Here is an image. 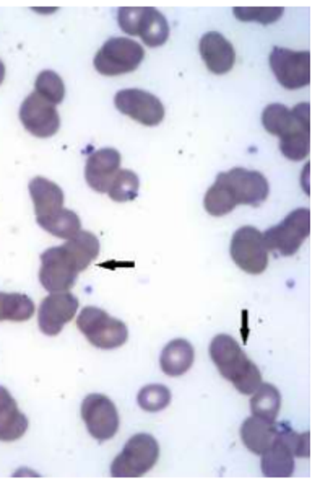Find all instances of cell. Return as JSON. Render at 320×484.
Instances as JSON below:
<instances>
[{"label":"cell","mask_w":320,"mask_h":484,"mask_svg":"<svg viewBox=\"0 0 320 484\" xmlns=\"http://www.w3.org/2000/svg\"><path fill=\"white\" fill-rule=\"evenodd\" d=\"M210 358L226 380L242 395H252L262 384V374L234 338L228 334L215 336L210 344Z\"/></svg>","instance_id":"cell-1"},{"label":"cell","mask_w":320,"mask_h":484,"mask_svg":"<svg viewBox=\"0 0 320 484\" xmlns=\"http://www.w3.org/2000/svg\"><path fill=\"white\" fill-rule=\"evenodd\" d=\"M87 267L70 243L52 247L41 255L40 283L48 293H69Z\"/></svg>","instance_id":"cell-2"},{"label":"cell","mask_w":320,"mask_h":484,"mask_svg":"<svg viewBox=\"0 0 320 484\" xmlns=\"http://www.w3.org/2000/svg\"><path fill=\"white\" fill-rule=\"evenodd\" d=\"M78 330L99 349H117L129 340V330L121 320L109 317L98 307H85L77 320Z\"/></svg>","instance_id":"cell-3"},{"label":"cell","mask_w":320,"mask_h":484,"mask_svg":"<svg viewBox=\"0 0 320 484\" xmlns=\"http://www.w3.org/2000/svg\"><path fill=\"white\" fill-rule=\"evenodd\" d=\"M158 459L160 445L153 435H133L113 461L111 476L121 479L140 478L155 467Z\"/></svg>","instance_id":"cell-4"},{"label":"cell","mask_w":320,"mask_h":484,"mask_svg":"<svg viewBox=\"0 0 320 484\" xmlns=\"http://www.w3.org/2000/svg\"><path fill=\"white\" fill-rule=\"evenodd\" d=\"M311 234V210L307 208L289 212L279 226L271 227L263 240L269 251H277L281 256H293L303 247L304 240Z\"/></svg>","instance_id":"cell-5"},{"label":"cell","mask_w":320,"mask_h":484,"mask_svg":"<svg viewBox=\"0 0 320 484\" xmlns=\"http://www.w3.org/2000/svg\"><path fill=\"white\" fill-rule=\"evenodd\" d=\"M145 58V51L131 38H111L95 56V69L107 77L133 72Z\"/></svg>","instance_id":"cell-6"},{"label":"cell","mask_w":320,"mask_h":484,"mask_svg":"<svg viewBox=\"0 0 320 484\" xmlns=\"http://www.w3.org/2000/svg\"><path fill=\"white\" fill-rule=\"evenodd\" d=\"M231 258L247 275H262L269 266V248L255 227H241L231 240Z\"/></svg>","instance_id":"cell-7"},{"label":"cell","mask_w":320,"mask_h":484,"mask_svg":"<svg viewBox=\"0 0 320 484\" xmlns=\"http://www.w3.org/2000/svg\"><path fill=\"white\" fill-rule=\"evenodd\" d=\"M270 67L279 84L288 90H297L311 82V52L273 48Z\"/></svg>","instance_id":"cell-8"},{"label":"cell","mask_w":320,"mask_h":484,"mask_svg":"<svg viewBox=\"0 0 320 484\" xmlns=\"http://www.w3.org/2000/svg\"><path fill=\"white\" fill-rule=\"evenodd\" d=\"M82 419L91 437L106 442L119 431V413L105 395H88L82 403Z\"/></svg>","instance_id":"cell-9"},{"label":"cell","mask_w":320,"mask_h":484,"mask_svg":"<svg viewBox=\"0 0 320 484\" xmlns=\"http://www.w3.org/2000/svg\"><path fill=\"white\" fill-rule=\"evenodd\" d=\"M115 108L143 126H158L165 119V107L153 93L125 88L114 97Z\"/></svg>","instance_id":"cell-10"},{"label":"cell","mask_w":320,"mask_h":484,"mask_svg":"<svg viewBox=\"0 0 320 484\" xmlns=\"http://www.w3.org/2000/svg\"><path fill=\"white\" fill-rule=\"evenodd\" d=\"M20 121L23 123L28 133L40 139L52 137L60 127V116L56 105H52L36 92L30 93L22 103Z\"/></svg>","instance_id":"cell-11"},{"label":"cell","mask_w":320,"mask_h":484,"mask_svg":"<svg viewBox=\"0 0 320 484\" xmlns=\"http://www.w3.org/2000/svg\"><path fill=\"white\" fill-rule=\"evenodd\" d=\"M80 302L70 293H56L48 295L40 305L38 325L42 333L58 336L62 328L74 320Z\"/></svg>","instance_id":"cell-12"},{"label":"cell","mask_w":320,"mask_h":484,"mask_svg":"<svg viewBox=\"0 0 320 484\" xmlns=\"http://www.w3.org/2000/svg\"><path fill=\"white\" fill-rule=\"evenodd\" d=\"M226 178H228L231 191L238 206L244 204V206L257 208L269 198L270 186L261 172H252L246 168H233L230 172H226Z\"/></svg>","instance_id":"cell-13"},{"label":"cell","mask_w":320,"mask_h":484,"mask_svg":"<svg viewBox=\"0 0 320 484\" xmlns=\"http://www.w3.org/2000/svg\"><path fill=\"white\" fill-rule=\"evenodd\" d=\"M121 168V154L115 149H99L93 152L87 167L85 178L93 191L107 192Z\"/></svg>","instance_id":"cell-14"},{"label":"cell","mask_w":320,"mask_h":484,"mask_svg":"<svg viewBox=\"0 0 320 484\" xmlns=\"http://www.w3.org/2000/svg\"><path fill=\"white\" fill-rule=\"evenodd\" d=\"M200 56L204 59L206 69L216 76L228 74L236 62V52L233 44L218 32H208L202 36Z\"/></svg>","instance_id":"cell-15"},{"label":"cell","mask_w":320,"mask_h":484,"mask_svg":"<svg viewBox=\"0 0 320 484\" xmlns=\"http://www.w3.org/2000/svg\"><path fill=\"white\" fill-rule=\"evenodd\" d=\"M311 107L309 103H301L293 109H288L285 105L273 103L263 109L262 125L267 133L283 137L291 133L296 126L303 121H311Z\"/></svg>","instance_id":"cell-16"},{"label":"cell","mask_w":320,"mask_h":484,"mask_svg":"<svg viewBox=\"0 0 320 484\" xmlns=\"http://www.w3.org/2000/svg\"><path fill=\"white\" fill-rule=\"evenodd\" d=\"M28 431V419L5 386H0V442H15Z\"/></svg>","instance_id":"cell-17"},{"label":"cell","mask_w":320,"mask_h":484,"mask_svg":"<svg viewBox=\"0 0 320 484\" xmlns=\"http://www.w3.org/2000/svg\"><path fill=\"white\" fill-rule=\"evenodd\" d=\"M279 435V423L265 421L262 418H247L241 426V439L249 451L255 455H262L269 451L273 441Z\"/></svg>","instance_id":"cell-18"},{"label":"cell","mask_w":320,"mask_h":484,"mask_svg":"<svg viewBox=\"0 0 320 484\" xmlns=\"http://www.w3.org/2000/svg\"><path fill=\"white\" fill-rule=\"evenodd\" d=\"M28 190H30V196L33 200L36 219L48 218L50 214L62 209L64 191L60 190L59 184L52 183L42 176H38L30 182Z\"/></svg>","instance_id":"cell-19"},{"label":"cell","mask_w":320,"mask_h":484,"mask_svg":"<svg viewBox=\"0 0 320 484\" xmlns=\"http://www.w3.org/2000/svg\"><path fill=\"white\" fill-rule=\"evenodd\" d=\"M261 467H262L263 476L279 478V479L289 478L295 471V455H293L291 449L288 447L285 439L279 435H279L269 447V451L262 453Z\"/></svg>","instance_id":"cell-20"},{"label":"cell","mask_w":320,"mask_h":484,"mask_svg":"<svg viewBox=\"0 0 320 484\" xmlns=\"http://www.w3.org/2000/svg\"><path fill=\"white\" fill-rule=\"evenodd\" d=\"M194 359L196 351L192 344L186 340H174L161 352L160 366L166 376L179 377L184 376L192 368Z\"/></svg>","instance_id":"cell-21"},{"label":"cell","mask_w":320,"mask_h":484,"mask_svg":"<svg viewBox=\"0 0 320 484\" xmlns=\"http://www.w3.org/2000/svg\"><path fill=\"white\" fill-rule=\"evenodd\" d=\"M204 206H206V212L214 218H223L233 212L238 206L231 191L226 173H220L216 176L214 186L206 191Z\"/></svg>","instance_id":"cell-22"},{"label":"cell","mask_w":320,"mask_h":484,"mask_svg":"<svg viewBox=\"0 0 320 484\" xmlns=\"http://www.w3.org/2000/svg\"><path fill=\"white\" fill-rule=\"evenodd\" d=\"M38 226L42 227L48 234L58 238L70 240L82 230V220L74 210L62 209L50 214L48 218L36 219Z\"/></svg>","instance_id":"cell-23"},{"label":"cell","mask_w":320,"mask_h":484,"mask_svg":"<svg viewBox=\"0 0 320 484\" xmlns=\"http://www.w3.org/2000/svg\"><path fill=\"white\" fill-rule=\"evenodd\" d=\"M254 393L251 400L252 414L270 423L277 421L279 408H281V395H279V388L271 384H261Z\"/></svg>","instance_id":"cell-24"},{"label":"cell","mask_w":320,"mask_h":484,"mask_svg":"<svg viewBox=\"0 0 320 484\" xmlns=\"http://www.w3.org/2000/svg\"><path fill=\"white\" fill-rule=\"evenodd\" d=\"M139 36L150 48L163 46L169 38V25L165 15L156 9L147 7Z\"/></svg>","instance_id":"cell-25"},{"label":"cell","mask_w":320,"mask_h":484,"mask_svg":"<svg viewBox=\"0 0 320 484\" xmlns=\"http://www.w3.org/2000/svg\"><path fill=\"white\" fill-rule=\"evenodd\" d=\"M33 313V301L25 293H0V321H26Z\"/></svg>","instance_id":"cell-26"},{"label":"cell","mask_w":320,"mask_h":484,"mask_svg":"<svg viewBox=\"0 0 320 484\" xmlns=\"http://www.w3.org/2000/svg\"><path fill=\"white\" fill-rule=\"evenodd\" d=\"M140 180L131 170H119L109 188V198L115 202H129L139 196Z\"/></svg>","instance_id":"cell-27"},{"label":"cell","mask_w":320,"mask_h":484,"mask_svg":"<svg viewBox=\"0 0 320 484\" xmlns=\"http://www.w3.org/2000/svg\"><path fill=\"white\" fill-rule=\"evenodd\" d=\"M34 92L40 93L42 98L50 101L52 105H59L66 98V85L59 74L54 70H42L36 79Z\"/></svg>","instance_id":"cell-28"},{"label":"cell","mask_w":320,"mask_h":484,"mask_svg":"<svg viewBox=\"0 0 320 484\" xmlns=\"http://www.w3.org/2000/svg\"><path fill=\"white\" fill-rule=\"evenodd\" d=\"M137 401L143 411L158 413L169 406L171 392L165 385H147L140 390Z\"/></svg>","instance_id":"cell-29"},{"label":"cell","mask_w":320,"mask_h":484,"mask_svg":"<svg viewBox=\"0 0 320 484\" xmlns=\"http://www.w3.org/2000/svg\"><path fill=\"white\" fill-rule=\"evenodd\" d=\"M279 151L293 162L306 159L311 152V133H299L279 139Z\"/></svg>","instance_id":"cell-30"},{"label":"cell","mask_w":320,"mask_h":484,"mask_svg":"<svg viewBox=\"0 0 320 484\" xmlns=\"http://www.w3.org/2000/svg\"><path fill=\"white\" fill-rule=\"evenodd\" d=\"M279 435L285 439L288 447L293 451L295 457L307 459L309 457V433L296 434L295 431L287 423H279Z\"/></svg>","instance_id":"cell-31"},{"label":"cell","mask_w":320,"mask_h":484,"mask_svg":"<svg viewBox=\"0 0 320 484\" xmlns=\"http://www.w3.org/2000/svg\"><path fill=\"white\" fill-rule=\"evenodd\" d=\"M285 10L279 9H238L233 10L234 17L241 20V22H257V23H262V25H270L279 22L281 15H283Z\"/></svg>","instance_id":"cell-32"},{"label":"cell","mask_w":320,"mask_h":484,"mask_svg":"<svg viewBox=\"0 0 320 484\" xmlns=\"http://www.w3.org/2000/svg\"><path fill=\"white\" fill-rule=\"evenodd\" d=\"M143 15H145V9H139V7L129 9V7H125V9L119 10L117 22H119V26H121L123 33L139 36Z\"/></svg>","instance_id":"cell-33"},{"label":"cell","mask_w":320,"mask_h":484,"mask_svg":"<svg viewBox=\"0 0 320 484\" xmlns=\"http://www.w3.org/2000/svg\"><path fill=\"white\" fill-rule=\"evenodd\" d=\"M4 79H5V66H4V62L0 60V84L4 82Z\"/></svg>","instance_id":"cell-34"}]
</instances>
